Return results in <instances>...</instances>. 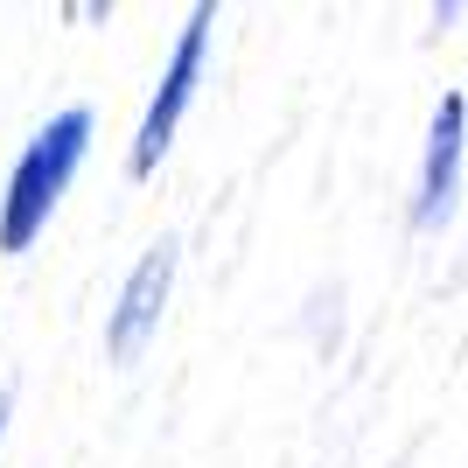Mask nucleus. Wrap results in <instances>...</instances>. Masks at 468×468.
<instances>
[{
    "label": "nucleus",
    "instance_id": "nucleus-3",
    "mask_svg": "<svg viewBox=\"0 0 468 468\" xmlns=\"http://www.w3.org/2000/svg\"><path fill=\"white\" fill-rule=\"evenodd\" d=\"M168 293H176V238H154V245L133 259V273L119 280V301H112V314H105V356H112V364H140V350H147L154 329H161Z\"/></svg>",
    "mask_w": 468,
    "mask_h": 468
},
{
    "label": "nucleus",
    "instance_id": "nucleus-5",
    "mask_svg": "<svg viewBox=\"0 0 468 468\" xmlns=\"http://www.w3.org/2000/svg\"><path fill=\"white\" fill-rule=\"evenodd\" d=\"M7 412H15V399H7V391H0V441H7Z\"/></svg>",
    "mask_w": 468,
    "mask_h": 468
},
{
    "label": "nucleus",
    "instance_id": "nucleus-4",
    "mask_svg": "<svg viewBox=\"0 0 468 468\" xmlns=\"http://www.w3.org/2000/svg\"><path fill=\"white\" fill-rule=\"evenodd\" d=\"M462 126H468V105L448 91L427 126V161H420V189H412V224L420 231L454 217V196H462Z\"/></svg>",
    "mask_w": 468,
    "mask_h": 468
},
{
    "label": "nucleus",
    "instance_id": "nucleus-1",
    "mask_svg": "<svg viewBox=\"0 0 468 468\" xmlns=\"http://www.w3.org/2000/svg\"><path fill=\"white\" fill-rule=\"evenodd\" d=\"M84 154H91V112H84V105H63V112L49 119V126H36V140L15 154L7 196H0V252L7 259H21L42 231H49V217H57V203L70 196Z\"/></svg>",
    "mask_w": 468,
    "mask_h": 468
},
{
    "label": "nucleus",
    "instance_id": "nucleus-2",
    "mask_svg": "<svg viewBox=\"0 0 468 468\" xmlns=\"http://www.w3.org/2000/svg\"><path fill=\"white\" fill-rule=\"evenodd\" d=\"M210 28H217V7H210V0H203V7H189L176 49H168V63H161L154 98H147V112H140V126H133V154H126L133 182H147L161 161H168V147H176L182 119H189L196 91H203V70H210Z\"/></svg>",
    "mask_w": 468,
    "mask_h": 468
}]
</instances>
